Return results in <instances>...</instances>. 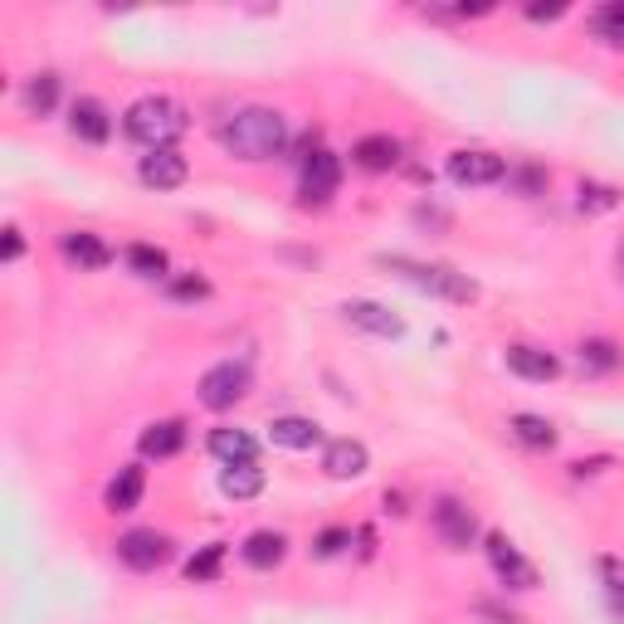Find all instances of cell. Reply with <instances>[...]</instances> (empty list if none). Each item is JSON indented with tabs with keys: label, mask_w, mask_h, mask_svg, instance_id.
<instances>
[{
	"label": "cell",
	"mask_w": 624,
	"mask_h": 624,
	"mask_svg": "<svg viewBox=\"0 0 624 624\" xmlns=\"http://www.w3.org/2000/svg\"><path fill=\"white\" fill-rule=\"evenodd\" d=\"M220 142L235 161H249V166L274 161V156L288 152V122L274 108H239L220 128Z\"/></svg>",
	"instance_id": "6da1fadb"
},
{
	"label": "cell",
	"mask_w": 624,
	"mask_h": 624,
	"mask_svg": "<svg viewBox=\"0 0 624 624\" xmlns=\"http://www.w3.org/2000/svg\"><path fill=\"white\" fill-rule=\"evenodd\" d=\"M185 128H191L185 108L176 98H161V93H147V98H137L128 112H122V132L147 152L176 147V142L185 137Z\"/></svg>",
	"instance_id": "7a4b0ae2"
},
{
	"label": "cell",
	"mask_w": 624,
	"mask_h": 624,
	"mask_svg": "<svg viewBox=\"0 0 624 624\" xmlns=\"http://www.w3.org/2000/svg\"><path fill=\"white\" fill-rule=\"evenodd\" d=\"M376 264L386 268V274L405 278V284H415L420 293L444 298V303H473L478 298L473 278L459 274V268H449V264H420V259H405V254H381Z\"/></svg>",
	"instance_id": "3957f363"
},
{
	"label": "cell",
	"mask_w": 624,
	"mask_h": 624,
	"mask_svg": "<svg viewBox=\"0 0 624 624\" xmlns=\"http://www.w3.org/2000/svg\"><path fill=\"white\" fill-rule=\"evenodd\" d=\"M249 386H254V376H249L244 361H220V367H211V371L201 376V386H195V395H201L205 410L225 415V410H235V405L244 400Z\"/></svg>",
	"instance_id": "277c9868"
},
{
	"label": "cell",
	"mask_w": 624,
	"mask_h": 624,
	"mask_svg": "<svg viewBox=\"0 0 624 624\" xmlns=\"http://www.w3.org/2000/svg\"><path fill=\"white\" fill-rule=\"evenodd\" d=\"M337 185H341V161L327 147H312L303 156V171H298V195H303V205H327L332 195H337Z\"/></svg>",
	"instance_id": "5b68a950"
},
{
	"label": "cell",
	"mask_w": 624,
	"mask_h": 624,
	"mask_svg": "<svg viewBox=\"0 0 624 624\" xmlns=\"http://www.w3.org/2000/svg\"><path fill=\"white\" fill-rule=\"evenodd\" d=\"M118 561L132 571H161L171 561V537L156 532V527H132L118 537Z\"/></svg>",
	"instance_id": "8992f818"
},
{
	"label": "cell",
	"mask_w": 624,
	"mask_h": 624,
	"mask_svg": "<svg viewBox=\"0 0 624 624\" xmlns=\"http://www.w3.org/2000/svg\"><path fill=\"white\" fill-rule=\"evenodd\" d=\"M483 551H488V566L497 571V580H503L507 590H537V566L513 542H507L503 532H488Z\"/></svg>",
	"instance_id": "52a82bcc"
},
{
	"label": "cell",
	"mask_w": 624,
	"mask_h": 624,
	"mask_svg": "<svg viewBox=\"0 0 624 624\" xmlns=\"http://www.w3.org/2000/svg\"><path fill=\"white\" fill-rule=\"evenodd\" d=\"M434 532H440V542L444 547H454V551H468L478 542V517H473V507L459 503V497H440L434 503Z\"/></svg>",
	"instance_id": "ba28073f"
},
{
	"label": "cell",
	"mask_w": 624,
	"mask_h": 624,
	"mask_svg": "<svg viewBox=\"0 0 624 624\" xmlns=\"http://www.w3.org/2000/svg\"><path fill=\"white\" fill-rule=\"evenodd\" d=\"M449 181L454 185H497V181H507V161L497 152L464 147L449 156Z\"/></svg>",
	"instance_id": "9c48e42d"
},
{
	"label": "cell",
	"mask_w": 624,
	"mask_h": 624,
	"mask_svg": "<svg viewBox=\"0 0 624 624\" xmlns=\"http://www.w3.org/2000/svg\"><path fill=\"white\" fill-rule=\"evenodd\" d=\"M185 176H191V161H185L176 147L147 152V156H142V166H137V181L147 185V191H181Z\"/></svg>",
	"instance_id": "30bf717a"
},
{
	"label": "cell",
	"mask_w": 624,
	"mask_h": 624,
	"mask_svg": "<svg viewBox=\"0 0 624 624\" xmlns=\"http://www.w3.org/2000/svg\"><path fill=\"white\" fill-rule=\"evenodd\" d=\"M341 317L351 322V327L371 332V337H405V317H395V312L386 303H371V298H351V303H341Z\"/></svg>",
	"instance_id": "8fae6325"
},
{
	"label": "cell",
	"mask_w": 624,
	"mask_h": 624,
	"mask_svg": "<svg viewBox=\"0 0 624 624\" xmlns=\"http://www.w3.org/2000/svg\"><path fill=\"white\" fill-rule=\"evenodd\" d=\"M503 361H507V371H513V376L532 381V386H547V381H556V376H561V361L551 357V351H542V347H527V341L507 347V351H503Z\"/></svg>",
	"instance_id": "7c38bea8"
},
{
	"label": "cell",
	"mask_w": 624,
	"mask_h": 624,
	"mask_svg": "<svg viewBox=\"0 0 624 624\" xmlns=\"http://www.w3.org/2000/svg\"><path fill=\"white\" fill-rule=\"evenodd\" d=\"M69 132H74L79 142H88V147H103V142L112 137L108 108H103L98 98H74L69 103Z\"/></svg>",
	"instance_id": "4fadbf2b"
},
{
	"label": "cell",
	"mask_w": 624,
	"mask_h": 624,
	"mask_svg": "<svg viewBox=\"0 0 624 624\" xmlns=\"http://www.w3.org/2000/svg\"><path fill=\"white\" fill-rule=\"evenodd\" d=\"M371 468V449L361 440H332L327 449H322V473L337 478V483H347V478H361Z\"/></svg>",
	"instance_id": "5bb4252c"
},
{
	"label": "cell",
	"mask_w": 624,
	"mask_h": 624,
	"mask_svg": "<svg viewBox=\"0 0 624 624\" xmlns=\"http://www.w3.org/2000/svg\"><path fill=\"white\" fill-rule=\"evenodd\" d=\"M59 249H64V259L74 268H83V274H98V268L112 264V249L103 244L98 235H88V230H69L64 239H59Z\"/></svg>",
	"instance_id": "9a60e30c"
},
{
	"label": "cell",
	"mask_w": 624,
	"mask_h": 624,
	"mask_svg": "<svg viewBox=\"0 0 624 624\" xmlns=\"http://www.w3.org/2000/svg\"><path fill=\"white\" fill-rule=\"evenodd\" d=\"M142 493H147V468H142V464H128V468H118V478L108 483L103 503H108V513H137V507H142Z\"/></svg>",
	"instance_id": "2e32d148"
},
{
	"label": "cell",
	"mask_w": 624,
	"mask_h": 624,
	"mask_svg": "<svg viewBox=\"0 0 624 624\" xmlns=\"http://www.w3.org/2000/svg\"><path fill=\"white\" fill-rule=\"evenodd\" d=\"M205 449H211L220 464H259V440H254L249 430H235V424H220V430H211Z\"/></svg>",
	"instance_id": "e0dca14e"
},
{
	"label": "cell",
	"mask_w": 624,
	"mask_h": 624,
	"mask_svg": "<svg viewBox=\"0 0 624 624\" xmlns=\"http://www.w3.org/2000/svg\"><path fill=\"white\" fill-rule=\"evenodd\" d=\"M142 459H176V454L185 449V420H156L142 430L137 440Z\"/></svg>",
	"instance_id": "ac0fdd59"
},
{
	"label": "cell",
	"mask_w": 624,
	"mask_h": 624,
	"mask_svg": "<svg viewBox=\"0 0 624 624\" xmlns=\"http://www.w3.org/2000/svg\"><path fill=\"white\" fill-rule=\"evenodd\" d=\"M507 430H513V440L523 444V449H537V454H551V449H556V440H561L556 424H551L547 415H527V410L513 415V420H507Z\"/></svg>",
	"instance_id": "d6986e66"
},
{
	"label": "cell",
	"mask_w": 624,
	"mask_h": 624,
	"mask_svg": "<svg viewBox=\"0 0 624 624\" xmlns=\"http://www.w3.org/2000/svg\"><path fill=\"white\" fill-rule=\"evenodd\" d=\"M268 440L278 449H312V444H322V424L303 420V415H284V420L268 424Z\"/></svg>",
	"instance_id": "ffe728a7"
},
{
	"label": "cell",
	"mask_w": 624,
	"mask_h": 624,
	"mask_svg": "<svg viewBox=\"0 0 624 624\" xmlns=\"http://www.w3.org/2000/svg\"><path fill=\"white\" fill-rule=\"evenodd\" d=\"M351 161H357L361 171H391V166L400 161V142L386 137V132H371V137H361L357 147H351Z\"/></svg>",
	"instance_id": "44dd1931"
},
{
	"label": "cell",
	"mask_w": 624,
	"mask_h": 624,
	"mask_svg": "<svg viewBox=\"0 0 624 624\" xmlns=\"http://www.w3.org/2000/svg\"><path fill=\"white\" fill-rule=\"evenodd\" d=\"M239 556H244L254 571H274L278 561L288 556V537L284 532H249L244 547H239Z\"/></svg>",
	"instance_id": "7402d4cb"
},
{
	"label": "cell",
	"mask_w": 624,
	"mask_h": 624,
	"mask_svg": "<svg viewBox=\"0 0 624 624\" xmlns=\"http://www.w3.org/2000/svg\"><path fill=\"white\" fill-rule=\"evenodd\" d=\"M220 493L235 497V503L259 497V493H264V468H259V464H225L220 468Z\"/></svg>",
	"instance_id": "603a6c76"
},
{
	"label": "cell",
	"mask_w": 624,
	"mask_h": 624,
	"mask_svg": "<svg viewBox=\"0 0 624 624\" xmlns=\"http://www.w3.org/2000/svg\"><path fill=\"white\" fill-rule=\"evenodd\" d=\"M20 98H25L29 118H49V112L59 108V74H35V79L25 83V93H20Z\"/></svg>",
	"instance_id": "cb8c5ba5"
},
{
	"label": "cell",
	"mask_w": 624,
	"mask_h": 624,
	"mask_svg": "<svg viewBox=\"0 0 624 624\" xmlns=\"http://www.w3.org/2000/svg\"><path fill=\"white\" fill-rule=\"evenodd\" d=\"M615 367H620V347H615V341H605V337L580 341V371H586V376H610Z\"/></svg>",
	"instance_id": "d4e9b609"
},
{
	"label": "cell",
	"mask_w": 624,
	"mask_h": 624,
	"mask_svg": "<svg viewBox=\"0 0 624 624\" xmlns=\"http://www.w3.org/2000/svg\"><path fill=\"white\" fill-rule=\"evenodd\" d=\"M576 205L586 215H610L620 205V191L615 185H600V181H580L576 185Z\"/></svg>",
	"instance_id": "484cf974"
},
{
	"label": "cell",
	"mask_w": 624,
	"mask_h": 624,
	"mask_svg": "<svg viewBox=\"0 0 624 624\" xmlns=\"http://www.w3.org/2000/svg\"><path fill=\"white\" fill-rule=\"evenodd\" d=\"M225 566V542H211L201 547L191 561H185V580H195V586H205V580H215Z\"/></svg>",
	"instance_id": "4316f807"
},
{
	"label": "cell",
	"mask_w": 624,
	"mask_h": 624,
	"mask_svg": "<svg viewBox=\"0 0 624 624\" xmlns=\"http://www.w3.org/2000/svg\"><path fill=\"white\" fill-rule=\"evenodd\" d=\"M128 268L132 274H142V278H166V249H156V244H128Z\"/></svg>",
	"instance_id": "83f0119b"
},
{
	"label": "cell",
	"mask_w": 624,
	"mask_h": 624,
	"mask_svg": "<svg viewBox=\"0 0 624 624\" xmlns=\"http://www.w3.org/2000/svg\"><path fill=\"white\" fill-rule=\"evenodd\" d=\"M590 29H596V35L605 39L610 49H624V0H620V5L596 10V20H590Z\"/></svg>",
	"instance_id": "f1b7e54d"
},
{
	"label": "cell",
	"mask_w": 624,
	"mask_h": 624,
	"mask_svg": "<svg viewBox=\"0 0 624 624\" xmlns=\"http://www.w3.org/2000/svg\"><path fill=\"white\" fill-rule=\"evenodd\" d=\"M347 547H351V532H347V527H327V532H317V542H312V556H317V561H332V556H341Z\"/></svg>",
	"instance_id": "f546056e"
},
{
	"label": "cell",
	"mask_w": 624,
	"mask_h": 624,
	"mask_svg": "<svg viewBox=\"0 0 624 624\" xmlns=\"http://www.w3.org/2000/svg\"><path fill=\"white\" fill-rule=\"evenodd\" d=\"M166 293L176 298V303H201V298H211V284H205V278H176L171 288H166Z\"/></svg>",
	"instance_id": "4dcf8cb0"
},
{
	"label": "cell",
	"mask_w": 624,
	"mask_h": 624,
	"mask_svg": "<svg viewBox=\"0 0 624 624\" xmlns=\"http://www.w3.org/2000/svg\"><path fill=\"white\" fill-rule=\"evenodd\" d=\"M507 181H513L523 195H537L547 185V171L542 166H517V171H507Z\"/></svg>",
	"instance_id": "1f68e13d"
},
{
	"label": "cell",
	"mask_w": 624,
	"mask_h": 624,
	"mask_svg": "<svg viewBox=\"0 0 624 624\" xmlns=\"http://www.w3.org/2000/svg\"><path fill=\"white\" fill-rule=\"evenodd\" d=\"M600 576H605V586H610V590H624V561L600 556Z\"/></svg>",
	"instance_id": "d6a6232c"
},
{
	"label": "cell",
	"mask_w": 624,
	"mask_h": 624,
	"mask_svg": "<svg viewBox=\"0 0 624 624\" xmlns=\"http://www.w3.org/2000/svg\"><path fill=\"white\" fill-rule=\"evenodd\" d=\"M610 464H615V459H605V454H600V459H576V464H571V478H596V473H605Z\"/></svg>",
	"instance_id": "836d02e7"
},
{
	"label": "cell",
	"mask_w": 624,
	"mask_h": 624,
	"mask_svg": "<svg viewBox=\"0 0 624 624\" xmlns=\"http://www.w3.org/2000/svg\"><path fill=\"white\" fill-rule=\"evenodd\" d=\"M0 254H5V264H15V259L25 254V239H20V230H5V249H0Z\"/></svg>",
	"instance_id": "e575fe53"
},
{
	"label": "cell",
	"mask_w": 624,
	"mask_h": 624,
	"mask_svg": "<svg viewBox=\"0 0 624 624\" xmlns=\"http://www.w3.org/2000/svg\"><path fill=\"white\" fill-rule=\"evenodd\" d=\"M566 15V5H527V20H537V25H542V20H561Z\"/></svg>",
	"instance_id": "d590c367"
},
{
	"label": "cell",
	"mask_w": 624,
	"mask_h": 624,
	"mask_svg": "<svg viewBox=\"0 0 624 624\" xmlns=\"http://www.w3.org/2000/svg\"><path fill=\"white\" fill-rule=\"evenodd\" d=\"M478 615H488V620H497V624H523V620H517V615H507V610L488 605V600H483V605H478Z\"/></svg>",
	"instance_id": "8d00e7d4"
},
{
	"label": "cell",
	"mask_w": 624,
	"mask_h": 624,
	"mask_svg": "<svg viewBox=\"0 0 624 624\" xmlns=\"http://www.w3.org/2000/svg\"><path fill=\"white\" fill-rule=\"evenodd\" d=\"M610 615L624 624V590H610Z\"/></svg>",
	"instance_id": "74e56055"
},
{
	"label": "cell",
	"mask_w": 624,
	"mask_h": 624,
	"mask_svg": "<svg viewBox=\"0 0 624 624\" xmlns=\"http://www.w3.org/2000/svg\"><path fill=\"white\" fill-rule=\"evenodd\" d=\"M615 264H620V278H624V244L615 249Z\"/></svg>",
	"instance_id": "f35d334b"
}]
</instances>
